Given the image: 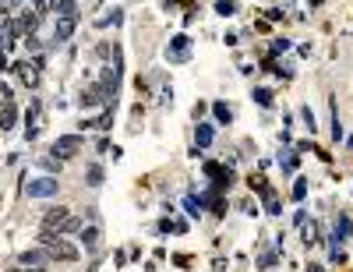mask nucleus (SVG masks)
<instances>
[{"label": "nucleus", "instance_id": "f257e3e1", "mask_svg": "<svg viewBox=\"0 0 353 272\" xmlns=\"http://www.w3.org/2000/svg\"><path fill=\"white\" fill-rule=\"evenodd\" d=\"M39 244L50 251V258H60V262H78V248H74L71 240H64V237H53L50 230H43V233H39Z\"/></svg>", "mask_w": 353, "mask_h": 272}, {"label": "nucleus", "instance_id": "f03ea898", "mask_svg": "<svg viewBox=\"0 0 353 272\" xmlns=\"http://www.w3.org/2000/svg\"><path fill=\"white\" fill-rule=\"evenodd\" d=\"M25 195H28V198H53V195H57V180H53V177L28 180V184H25Z\"/></svg>", "mask_w": 353, "mask_h": 272}, {"label": "nucleus", "instance_id": "7ed1b4c3", "mask_svg": "<svg viewBox=\"0 0 353 272\" xmlns=\"http://www.w3.org/2000/svg\"><path fill=\"white\" fill-rule=\"evenodd\" d=\"M74 21H78V14H57V32H53V43L57 46L74 36Z\"/></svg>", "mask_w": 353, "mask_h": 272}, {"label": "nucleus", "instance_id": "20e7f679", "mask_svg": "<svg viewBox=\"0 0 353 272\" xmlns=\"http://www.w3.org/2000/svg\"><path fill=\"white\" fill-rule=\"evenodd\" d=\"M46 258H50V251H46V248H32V251H21V255H18V262H21L25 269H32V265H43Z\"/></svg>", "mask_w": 353, "mask_h": 272}, {"label": "nucleus", "instance_id": "39448f33", "mask_svg": "<svg viewBox=\"0 0 353 272\" xmlns=\"http://www.w3.org/2000/svg\"><path fill=\"white\" fill-rule=\"evenodd\" d=\"M78 145H81V138H74V135L60 138V141H57V145H53V156H57V152H60V156H64V159H68V156H74V148H78Z\"/></svg>", "mask_w": 353, "mask_h": 272}, {"label": "nucleus", "instance_id": "423d86ee", "mask_svg": "<svg viewBox=\"0 0 353 272\" xmlns=\"http://www.w3.org/2000/svg\"><path fill=\"white\" fill-rule=\"evenodd\" d=\"M68 212H64V208H57V212H46V219H43V223H46V230H50V226H68Z\"/></svg>", "mask_w": 353, "mask_h": 272}, {"label": "nucleus", "instance_id": "0eeeda50", "mask_svg": "<svg viewBox=\"0 0 353 272\" xmlns=\"http://www.w3.org/2000/svg\"><path fill=\"white\" fill-rule=\"evenodd\" d=\"M81 240H85V248H95V244H99V230H95V226H85V230H81Z\"/></svg>", "mask_w": 353, "mask_h": 272}, {"label": "nucleus", "instance_id": "6e6552de", "mask_svg": "<svg viewBox=\"0 0 353 272\" xmlns=\"http://www.w3.org/2000/svg\"><path fill=\"white\" fill-rule=\"evenodd\" d=\"M212 110H215V117H219V120H222V124H230V120H233V110H230V106H226V103H215V106H212Z\"/></svg>", "mask_w": 353, "mask_h": 272}, {"label": "nucleus", "instance_id": "1a4fd4ad", "mask_svg": "<svg viewBox=\"0 0 353 272\" xmlns=\"http://www.w3.org/2000/svg\"><path fill=\"white\" fill-rule=\"evenodd\" d=\"M209 141H212V128L209 124H198V148H209Z\"/></svg>", "mask_w": 353, "mask_h": 272}, {"label": "nucleus", "instance_id": "9d476101", "mask_svg": "<svg viewBox=\"0 0 353 272\" xmlns=\"http://www.w3.org/2000/svg\"><path fill=\"white\" fill-rule=\"evenodd\" d=\"M170 50H173V57H180V61H184V57H187V39H184V36H180V39H173V46H170Z\"/></svg>", "mask_w": 353, "mask_h": 272}, {"label": "nucleus", "instance_id": "9b49d317", "mask_svg": "<svg viewBox=\"0 0 353 272\" xmlns=\"http://www.w3.org/2000/svg\"><path fill=\"white\" fill-rule=\"evenodd\" d=\"M336 233H339V237H350V233H353V226H350V219H346V216H339V223H336Z\"/></svg>", "mask_w": 353, "mask_h": 272}, {"label": "nucleus", "instance_id": "f8f14e48", "mask_svg": "<svg viewBox=\"0 0 353 272\" xmlns=\"http://www.w3.org/2000/svg\"><path fill=\"white\" fill-rule=\"evenodd\" d=\"M88 184H103V170H99V166L88 170Z\"/></svg>", "mask_w": 353, "mask_h": 272}, {"label": "nucleus", "instance_id": "ddd939ff", "mask_svg": "<svg viewBox=\"0 0 353 272\" xmlns=\"http://www.w3.org/2000/svg\"><path fill=\"white\" fill-rule=\"evenodd\" d=\"M254 99H258V103H262V106H269V103H272V96H269V92H265V88H258V92H254Z\"/></svg>", "mask_w": 353, "mask_h": 272}, {"label": "nucleus", "instance_id": "4468645a", "mask_svg": "<svg viewBox=\"0 0 353 272\" xmlns=\"http://www.w3.org/2000/svg\"><path fill=\"white\" fill-rule=\"evenodd\" d=\"M4 128H14V110H11V103H7V110H4Z\"/></svg>", "mask_w": 353, "mask_h": 272}, {"label": "nucleus", "instance_id": "2eb2a0df", "mask_svg": "<svg viewBox=\"0 0 353 272\" xmlns=\"http://www.w3.org/2000/svg\"><path fill=\"white\" fill-rule=\"evenodd\" d=\"M293 195H297V198H304V195H307V180H297V188H293Z\"/></svg>", "mask_w": 353, "mask_h": 272}, {"label": "nucleus", "instance_id": "dca6fc26", "mask_svg": "<svg viewBox=\"0 0 353 272\" xmlns=\"http://www.w3.org/2000/svg\"><path fill=\"white\" fill-rule=\"evenodd\" d=\"M279 163L286 166V170H293V163H297V159H293V152H286V156H279Z\"/></svg>", "mask_w": 353, "mask_h": 272}, {"label": "nucleus", "instance_id": "f3484780", "mask_svg": "<svg viewBox=\"0 0 353 272\" xmlns=\"http://www.w3.org/2000/svg\"><path fill=\"white\" fill-rule=\"evenodd\" d=\"M28 272H46V269H43V265H32V269H28Z\"/></svg>", "mask_w": 353, "mask_h": 272}]
</instances>
